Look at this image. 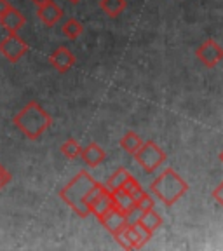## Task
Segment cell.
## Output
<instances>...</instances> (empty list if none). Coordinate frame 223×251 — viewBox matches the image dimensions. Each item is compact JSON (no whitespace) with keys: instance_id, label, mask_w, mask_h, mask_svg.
<instances>
[{"instance_id":"6da1fadb","label":"cell","mask_w":223,"mask_h":251,"mask_svg":"<svg viewBox=\"0 0 223 251\" xmlns=\"http://www.w3.org/2000/svg\"><path fill=\"white\" fill-rule=\"evenodd\" d=\"M96 183L98 181L82 169L59 190V197L75 215H78L80 218H87L91 215L89 208H87V197H89L91 190L96 187Z\"/></svg>"},{"instance_id":"7a4b0ae2","label":"cell","mask_w":223,"mask_h":251,"mask_svg":"<svg viewBox=\"0 0 223 251\" xmlns=\"http://www.w3.org/2000/svg\"><path fill=\"white\" fill-rule=\"evenodd\" d=\"M16 129L23 133L28 140L35 141L46 133L52 124V117L37 101H30L12 119Z\"/></svg>"},{"instance_id":"3957f363","label":"cell","mask_w":223,"mask_h":251,"mask_svg":"<svg viewBox=\"0 0 223 251\" xmlns=\"http://www.w3.org/2000/svg\"><path fill=\"white\" fill-rule=\"evenodd\" d=\"M149 190L153 197H157L164 206L169 208L188 192V183L173 168H166L150 183Z\"/></svg>"},{"instance_id":"277c9868","label":"cell","mask_w":223,"mask_h":251,"mask_svg":"<svg viewBox=\"0 0 223 251\" xmlns=\"http://www.w3.org/2000/svg\"><path fill=\"white\" fill-rule=\"evenodd\" d=\"M134 161L145 173H153L159 169L166 161V153L155 141H143L141 147L133 153Z\"/></svg>"},{"instance_id":"5b68a950","label":"cell","mask_w":223,"mask_h":251,"mask_svg":"<svg viewBox=\"0 0 223 251\" xmlns=\"http://www.w3.org/2000/svg\"><path fill=\"white\" fill-rule=\"evenodd\" d=\"M112 206H114V194L103 183H96V187L91 190L89 197H87V208H89L91 215L98 218Z\"/></svg>"},{"instance_id":"8992f818","label":"cell","mask_w":223,"mask_h":251,"mask_svg":"<svg viewBox=\"0 0 223 251\" xmlns=\"http://www.w3.org/2000/svg\"><path fill=\"white\" fill-rule=\"evenodd\" d=\"M28 44L18 33H7L5 39L0 40V54L9 63H18L28 52Z\"/></svg>"},{"instance_id":"52a82bcc","label":"cell","mask_w":223,"mask_h":251,"mask_svg":"<svg viewBox=\"0 0 223 251\" xmlns=\"http://www.w3.org/2000/svg\"><path fill=\"white\" fill-rule=\"evenodd\" d=\"M196 56L206 68H215L220 61H223V47L216 40H204L196 49Z\"/></svg>"},{"instance_id":"ba28073f","label":"cell","mask_w":223,"mask_h":251,"mask_svg":"<svg viewBox=\"0 0 223 251\" xmlns=\"http://www.w3.org/2000/svg\"><path fill=\"white\" fill-rule=\"evenodd\" d=\"M98 222L110 232V234L114 235V237L125 227V225H127V220H125L124 211L119 209L115 204L112 206V208L106 209L101 216H98Z\"/></svg>"},{"instance_id":"9c48e42d","label":"cell","mask_w":223,"mask_h":251,"mask_svg":"<svg viewBox=\"0 0 223 251\" xmlns=\"http://www.w3.org/2000/svg\"><path fill=\"white\" fill-rule=\"evenodd\" d=\"M75 61H77L75 54L65 46H59L58 49L52 51L51 56H49L51 67L54 68L56 72H59V74H67V72L75 65Z\"/></svg>"},{"instance_id":"30bf717a","label":"cell","mask_w":223,"mask_h":251,"mask_svg":"<svg viewBox=\"0 0 223 251\" xmlns=\"http://www.w3.org/2000/svg\"><path fill=\"white\" fill-rule=\"evenodd\" d=\"M115 241L119 243V246H122L124 250H140L143 248V241H141L140 234H138L134 224H127L117 235L114 237Z\"/></svg>"},{"instance_id":"8fae6325","label":"cell","mask_w":223,"mask_h":251,"mask_svg":"<svg viewBox=\"0 0 223 251\" xmlns=\"http://www.w3.org/2000/svg\"><path fill=\"white\" fill-rule=\"evenodd\" d=\"M37 16L46 26H56L63 20V9L54 0H51V2H46L37 7Z\"/></svg>"},{"instance_id":"7c38bea8","label":"cell","mask_w":223,"mask_h":251,"mask_svg":"<svg viewBox=\"0 0 223 251\" xmlns=\"http://www.w3.org/2000/svg\"><path fill=\"white\" fill-rule=\"evenodd\" d=\"M25 23H26V18L16 7L7 9L4 14H0V25L7 33H18L25 26Z\"/></svg>"},{"instance_id":"4fadbf2b","label":"cell","mask_w":223,"mask_h":251,"mask_svg":"<svg viewBox=\"0 0 223 251\" xmlns=\"http://www.w3.org/2000/svg\"><path fill=\"white\" fill-rule=\"evenodd\" d=\"M80 159H82V161L86 162V166H89V168H98V166H101L103 162H105L106 152L98 143L91 141L86 147H82V150H80Z\"/></svg>"},{"instance_id":"5bb4252c","label":"cell","mask_w":223,"mask_h":251,"mask_svg":"<svg viewBox=\"0 0 223 251\" xmlns=\"http://www.w3.org/2000/svg\"><path fill=\"white\" fill-rule=\"evenodd\" d=\"M133 176L127 169H124V168H119L117 171L112 175V176L108 178V181L105 183V187L108 188L110 192H117V190H122L124 188V185H125V181L129 180V178Z\"/></svg>"},{"instance_id":"9a60e30c","label":"cell","mask_w":223,"mask_h":251,"mask_svg":"<svg viewBox=\"0 0 223 251\" xmlns=\"http://www.w3.org/2000/svg\"><path fill=\"white\" fill-rule=\"evenodd\" d=\"M99 7L108 18H119L127 7L125 0H99Z\"/></svg>"},{"instance_id":"2e32d148","label":"cell","mask_w":223,"mask_h":251,"mask_svg":"<svg viewBox=\"0 0 223 251\" xmlns=\"http://www.w3.org/2000/svg\"><path fill=\"white\" fill-rule=\"evenodd\" d=\"M141 143H143V140H141L140 134L134 133V131H125V134L121 138L122 150H125V152L131 153V155H133V153L136 152L138 149H140Z\"/></svg>"},{"instance_id":"e0dca14e","label":"cell","mask_w":223,"mask_h":251,"mask_svg":"<svg viewBox=\"0 0 223 251\" xmlns=\"http://www.w3.org/2000/svg\"><path fill=\"white\" fill-rule=\"evenodd\" d=\"M61 31H63V35L67 37V39L75 40V39H78V37L82 35L84 25L80 23L78 20H75V18H70V20H67L65 23H63Z\"/></svg>"},{"instance_id":"ac0fdd59","label":"cell","mask_w":223,"mask_h":251,"mask_svg":"<svg viewBox=\"0 0 223 251\" xmlns=\"http://www.w3.org/2000/svg\"><path fill=\"white\" fill-rule=\"evenodd\" d=\"M140 222L145 225L147 228H150L152 232H155L157 228L162 225V216L159 215L155 209H149V211H145L143 215H141Z\"/></svg>"},{"instance_id":"d6986e66","label":"cell","mask_w":223,"mask_h":251,"mask_svg":"<svg viewBox=\"0 0 223 251\" xmlns=\"http://www.w3.org/2000/svg\"><path fill=\"white\" fill-rule=\"evenodd\" d=\"M61 153L67 159H70V161H74V159H77V157H80V150H82V147H80V143H78L77 140H74V138H68L65 143L61 145Z\"/></svg>"},{"instance_id":"ffe728a7","label":"cell","mask_w":223,"mask_h":251,"mask_svg":"<svg viewBox=\"0 0 223 251\" xmlns=\"http://www.w3.org/2000/svg\"><path fill=\"white\" fill-rule=\"evenodd\" d=\"M112 194H114V204L124 213L134 206V199L129 194H125L124 190H117V192H112Z\"/></svg>"},{"instance_id":"44dd1931","label":"cell","mask_w":223,"mask_h":251,"mask_svg":"<svg viewBox=\"0 0 223 251\" xmlns=\"http://www.w3.org/2000/svg\"><path fill=\"white\" fill-rule=\"evenodd\" d=\"M134 206H136L140 211L145 213V211H149V209H153V206H155V201H153L152 194L143 190V192H141V196L134 199Z\"/></svg>"},{"instance_id":"7402d4cb","label":"cell","mask_w":223,"mask_h":251,"mask_svg":"<svg viewBox=\"0 0 223 251\" xmlns=\"http://www.w3.org/2000/svg\"><path fill=\"white\" fill-rule=\"evenodd\" d=\"M125 194H129L133 199H136V197H140L141 196V192H143V187H141V183L136 180L134 176H131L129 180L125 181V185H124V188H122Z\"/></svg>"},{"instance_id":"603a6c76","label":"cell","mask_w":223,"mask_h":251,"mask_svg":"<svg viewBox=\"0 0 223 251\" xmlns=\"http://www.w3.org/2000/svg\"><path fill=\"white\" fill-rule=\"evenodd\" d=\"M11 173L7 171V168L5 166H2L0 164V190L4 187H7L9 183H11Z\"/></svg>"},{"instance_id":"cb8c5ba5","label":"cell","mask_w":223,"mask_h":251,"mask_svg":"<svg viewBox=\"0 0 223 251\" xmlns=\"http://www.w3.org/2000/svg\"><path fill=\"white\" fill-rule=\"evenodd\" d=\"M213 199H215L216 202H218L220 206L223 208V181H220L218 187L213 190Z\"/></svg>"},{"instance_id":"d4e9b609","label":"cell","mask_w":223,"mask_h":251,"mask_svg":"<svg viewBox=\"0 0 223 251\" xmlns=\"http://www.w3.org/2000/svg\"><path fill=\"white\" fill-rule=\"evenodd\" d=\"M12 5H11V2L9 0H0V14H4L7 9H11Z\"/></svg>"},{"instance_id":"484cf974","label":"cell","mask_w":223,"mask_h":251,"mask_svg":"<svg viewBox=\"0 0 223 251\" xmlns=\"http://www.w3.org/2000/svg\"><path fill=\"white\" fill-rule=\"evenodd\" d=\"M31 4H35L37 7H39V5H42V4H46V2H51V0H30Z\"/></svg>"},{"instance_id":"4316f807","label":"cell","mask_w":223,"mask_h":251,"mask_svg":"<svg viewBox=\"0 0 223 251\" xmlns=\"http://www.w3.org/2000/svg\"><path fill=\"white\" fill-rule=\"evenodd\" d=\"M220 162H222V164H223V150H222V152H220Z\"/></svg>"},{"instance_id":"83f0119b","label":"cell","mask_w":223,"mask_h":251,"mask_svg":"<svg viewBox=\"0 0 223 251\" xmlns=\"http://www.w3.org/2000/svg\"><path fill=\"white\" fill-rule=\"evenodd\" d=\"M68 2H72V4H78L80 0H68Z\"/></svg>"}]
</instances>
